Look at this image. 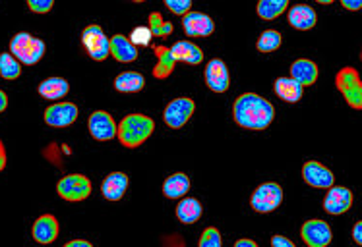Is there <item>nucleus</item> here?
<instances>
[{
	"label": "nucleus",
	"instance_id": "1",
	"mask_svg": "<svg viewBox=\"0 0 362 247\" xmlns=\"http://www.w3.org/2000/svg\"><path fill=\"white\" fill-rule=\"evenodd\" d=\"M235 122L246 130H266L274 122L275 109L272 102L256 93H244L233 107Z\"/></svg>",
	"mask_w": 362,
	"mask_h": 247
},
{
	"label": "nucleus",
	"instance_id": "4",
	"mask_svg": "<svg viewBox=\"0 0 362 247\" xmlns=\"http://www.w3.org/2000/svg\"><path fill=\"white\" fill-rule=\"evenodd\" d=\"M335 85L339 89L349 107L355 110L362 109V83L355 68H343L335 76Z\"/></svg>",
	"mask_w": 362,
	"mask_h": 247
},
{
	"label": "nucleus",
	"instance_id": "34",
	"mask_svg": "<svg viewBox=\"0 0 362 247\" xmlns=\"http://www.w3.org/2000/svg\"><path fill=\"white\" fill-rule=\"evenodd\" d=\"M165 6L169 8L173 14L186 16L192 8V2L190 0H165Z\"/></svg>",
	"mask_w": 362,
	"mask_h": 247
},
{
	"label": "nucleus",
	"instance_id": "36",
	"mask_svg": "<svg viewBox=\"0 0 362 247\" xmlns=\"http://www.w3.org/2000/svg\"><path fill=\"white\" fill-rule=\"evenodd\" d=\"M272 247H296L293 241L285 238V236H274L272 238Z\"/></svg>",
	"mask_w": 362,
	"mask_h": 247
},
{
	"label": "nucleus",
	"instance_id": "5",
	"mask_svg": "<svg viewBox=\"0 0 362 247\" xmlns=\"http://www.w3.org/2000/svg\"><path fill=\"white\" fill-rule=\"evenodd\" d=\"M283 201V189L279 183L267 182L262 183L252 193L250 205L256 212H272L275 211Z\"/></svg>",
	"mask_w": 362,
	"mask_h": 247
},
{
	"label": "nucleus",
	"instance_id": "41",
	"mask_svg": "<svg viewBox=\"0 0 362 247\" xmlns=\"http://www.w3.org/2000/svg\"><path fill=\"white\" fill-rule=\"evenodd\" d=\"M8 109V97L4 91H0V112H4Z\"/></svg>",
	"mask_w": 362,
	"mask_h": 247
},
{
	"label": "nucleus",
	"instance_id": "40",
	"mask_svg": "<svg viewBox=\"0 0 362 247\" xmlns=\"http://www.w3.org/2000/svg\"><path fill=\"white\" fill-rule=\"evenodd\" d=\"M64 247H93V246L86 240H72V241H68Z\"/></svg>",
	"mask_w": 362,
	"mask_h": 247
},
{
	"label": "nucleus",
	"instance_id": "2",
	"mask_svg": "<svg viewBox=\"0 0 362 247\" xmlns=\"http://www.w3.org/2000/svg\"><path fill=\"white\" fill-rule=\"evenodd\" d=\"M153 128H156V122L146 114H128L119 124L117 138L122 145L134 149V147H140L141 143H146L151 138Z\"/></svg>",
	"mask_w": 362,
	"mask_h": 247
},
{
	"label": "nucleus",
	"instance_id": "17",
	"mask_svg": "<svg viewBox=\"0 0 362 247\" xmlns=\"http://www.w3.org/2000/svg\"><path fill=\"white\" fill-rule=\"evenodd\" d=\"M291 80H295L300 88L314 85L318 80V66L308 59L295 60L291 66Z\"/></svg>",
	"mask_w": 362,
	"mask_h": 247
},
{
	"label": "nucleus",
	"instance_id": "24",
	"mask_svg": "<svg viewBox=\"0 0 362 247\" xmlns=\"http://www.w3.org/2000/svg\"><path fill=\"white\" fill-rule=\"evenodd\" d=\"M188 189H190V180L182 172L169 176L163 182V193H165V197H169V199H180V197H185L188 193Z\"/></svg>",
	"mask_w": 362,
	"mask_h": 247
},
{
	"label": "nucleus",
	"instance_id": "22",
	"mask_svg": "<svg viewBox=\"0 0 362 247\" xmlns=\"http://www.w3.org/2000/svg\"><path fill=\"white\" fill-rule=\"evenodd\" d=\"M70 91V83L62 78H49L39 83V95L49 101H59L62 97H66Z\"/></svg>",
	"mask_w": 362,
	"mask_h": 247
},
{
	"label": "nucleus",
	"instance_id": "37",
	"mask_svg": "<svg viewBox=\"0 0 362 247\" xmlns=\"http://www.w3.org/2000/svg\"><path fill=\"white\" fill-rule=\"evenodd\" d=\"M341 6L347 8V10H361L362 2L361 0H355V2H351V0H343V2H341Z\"/></svg>",
	"mask_w": 362,
	"mask_h": 247
},
{
	"label": "nucleus",
	"instance_id": "38",
	"mask_svg": "<svg viewBox=\"0 0 362 247\" xmlns=\"http://www.w3.org/2000/svg\"><path fill=\"white\" fill-rule=\"evenodd\" d=\"M353 240L361 246L362 243V222H356L355 228H353Z\"/></svg>",
	"mask_w": 362,
	"mask_h": 247
},
{
	"label": "nucleus",
	"instance_id": "20",
	"mask_svg": "<svg viewBox=\"0 0 362 247\" xmlns=\"http://www.w3.org/2000/svg\"><path fill=\"white\" fill-rule=\"evenodd\" d=\"M170 54L175 56L177 62H186L190 66L202 64V60H204V52H202L200 47L190 43V41H177L170 47Z\"/></svg>",
	"mask_w": 362,
	"mask_h": 247
},
{
	"label": "nucleus",
	"instance_id": "16",
	"mask_svg": "<svg viewBox=\"0 0 362 247\" xmlns=\"http://www.w3.org/2000/svg\"><path fill=\"white\" fill-rule=\"evenodd\" d=\"M31 234H33V240L37 243H43V246L52 243L59 236V220L52 215H43V217H39L35 220Z\"/></svg>",
	"mask_w": 362,
	"mask_h": 247
},
{
	"label": "nucleus",
	"instance_id": "10",
	"mask_svg": "<svg viewBox=\"0 0 362 247\" xmlns=\"http://www.w3.org/2000/svg\"><path fill=\"white\" fill-rule=\"evenodd\" d=\"M304 243L308 247H327L332 243V228L325 224L324 220H308L304 222L303 230H300Z\"/></svg>",
	"mask_w": 362,
	"mask_h": 247
},
{
	"label": "nucleus",
	"instance_id": "35",
	"mask_svg": "<svg viewBox=\"0 0 362 247\" xmlns=\"http://www.w3.org/2000/svg\"><path fill=\"white\" fill-rule=\"evenodd\" d=\"M52 6H54L52 0H28V8L31 12H37V14H47Z\"/></svg>",
	"mask_w": 362,
	"mask_h": 247
},
{
	"label": "nucleus",
	"instance_id": "11",
	"mask_svg": "<svg viewBox=\"0 0 362 247\" xmlns=\"http://www.w3.org/2000/svg\"><path fill=\"white\" fill-rule=\"evenodd\" d=\"M78 107L74 102H59L45 110V122L52 128H68L78 120Z\"/></svg>",
	"mask_w": 362,
	"mask_h": 247
},
{
	"label": "nucleus",
	"instance_id": "19",
	"mask_svg": "<svg viewBox=\"0 0 362 247\" xmlns=\"http://www.w3.org/2000/svg\"><path fill=\"white\" fill-rule=\"evenodd\" d=\"M109 54H112V59L117 62H134L138 59V49L130 43V39L124 35H115L109 41Z\"/></svg>",
	"mask_w": 362,
	"mask_h": 247
},
{
	"label": "nucleus",
	"instance_id": "42",
	"mask_svg": "<svg viewBox=\"0 0 362 247\" xmlns=\"http://www.w3.org/2000/svg\"><path fill=\"white\" fill-rule=\"evenodd\" d=\"M235 247H258V243L252 240H238L237 243H235Z\"/></svg>",
	"mask_w": 362,
	"mask_h": 247
},
{
	"label": "nucleus",
	"instance_id": "3",
	"mask_svg": "<svg viewBox=\"0 0 362 247\" xmlns=\"http://www.w3.org/2000/svg\"><path fill=\"white\" fill-rule=\"evenodd\" d=\"M10 54L20 64L33 66L43 59L45 43L37 37L30 35V33H18L10 41Z\"/></svg>",
	"mask_w": 362,
	"mask_h": 247
},
{
	"label": "nucleus",
	"instance_id": "28",
	"mask_svg": "<svg viewBox=\"0 0 362 247\" xmlns=\"http://www.w3.org/2000/svg\"><path fill=\"white\" fill-rule=\"evenodd\" d=\"M288 8L287 0H259L258 16L262 20H275Z\"/></svg>",
	"mask_w": 362,
	"mask_h": 247
},
{
	"label": "nucleus",
	"instance_id": "23",
	"mask_svg": "<svg viewBox=\"0 0 362 247\" xmlns=\"http://www.w3.org/2000/svg\"><path fill=\"white\" fill-rule=\"evenodd\" d=\"M157 56V64L153 68V76L157 80H167L170 73L175 72V66H177V60L170 54V49L167 47H153Z\"/></svg>",
	"mask_w": 362,
	"mask_h": 247
},
{
	"label": "nucleus",
	"instance_id": "12",
	"mask_svg": "<svg viewBox=\"0 0 362 247\" xmlns=\"http://www.w3.org/2000/svg\"><path fill=\"white\" fill-rule=\"evenodd\" d=\"M303 178L304 182L312 186V188L318 189H329L333 188V182H335V176L329 168H325L324 164H320L316 160H308L304 162L303 167Z\"/></svg>",
	"mask_w": 362,
	"mask_h": 247
},
{
	"label": "nucleus",
	"instance_id": "31",
	"mask_svg": "<svg viewBox=\"0 0 362 247\" xmlns=\"http://www.w3.org/2000/svg\"><path fill=\"white\" fill-rule=\"evenodd\" d=\"M149 31L156 37H167L175 31V28H173V23L163 22L159 12H153V14H149Z\"/></svg>",
	"mask_w": 362,
	"mask_h": 247
},
{
	"label": "nucleus",
	"instance_id": "32",
	"mask_svg": "<svg viewBox=\"0 0 362 247\" xmlns=\"http://www.w3.org/2000/svg\"><path fill=\"white\" fill-rule=\"evenodd\" d=\"M200 247H223L221 234H219V230L214 228V226L206 228L200 238Z\"/></svg>",
	"mask_w": 362,
	"mask_h": 247
},
{
	"label": "nucleus",
	"instance_id": "7",
	"mask_svg": "<svg viewBox=\"0 0 362 247\" xmlns=\"http://www.w3.org/2000/svg\"><path fill=\"white\" fill-rule=\"evenodd\" d=\"M194 110H196V102L188 97H180V99H175L167 104V109L163 112V120L169 128L178 130L192 118Z\"/></svg>",
	"mask_w": 362,
	"mask_h": 247
},
{
	"label": "nucleus",
	"instance_id": "18",
	"mask_svg": "<svg viewBox=\"0 0 362 247\" xmlns=\"http://www.w3.org/2000/svg\"><path fill=\"white\" fill-rule=\"evenodd\" d=\"M288 23L295 28V30L306 31L312 30L316 22H318V16L316 12L312 10L310 6H306V4H296V6L288 8Z\"/></svg>",
	"mask_w": 362,
	"mask_h": 247
},
{
	"label": "nucleus",
	"instance_id": "15",
	"mask_svg": "<svg viewBox=\"0 0 362 247\" xmlns=\"http://www.w3.org/2000/svg\"><path fill=\"white\" fill-rule=\"evenodd\" d=\"M353 205V193L347 188H329L324 199V209L329 215H343Z\"/></svg>",
	"mask_w": 362,
	"mask_h": 247
},
{
	"label": "nucleus",
	"instance_id": "13",
	"mask_svg": "<svg viewBox=\"0 0 362 247\" xmlns=\"http://www.w3.org/2000/svg\"><path fill=\"white\" fill-rule=\"evenodd\" d=\"M229 70L225 62L219 59H214L206 66V83L207 88L215 93H225L229 89Z\"/></svg>",
	"mask_w": 362,
	"mask_h": 247
},
{
	"label": "nucleus",
	"instance_id": "26",
	"mask_svg": "<svg viewBox=\"0 0 362 247\" xmlns=\"http://www.w3.org/2000/svg\"><path fill=\"white\" fill-rule=\"evenodd\" d=\"M177 217L182 224H194L202 217V203L194 197H186L177 205Z\"/></svg>",
	"mask_w": 362,
	"mask_h": 247
},
{
	"label": "nucleus",
	"instance_id": "6",
	"mask_svg": "<svg viewBox=\"0 0 362 247\" xmlns=\"http://www.w3.org/2000/svg\"><path fill=\"white\" fill-rule=\"evenodd\" d=\"M57 193H59L62 199L66 201H83L88 199L89 193H91V182L89 178H86L83 174H70L64 176L59 183H57Z\"/></svg>",
	"mask_w": 362,
	"mask_h": 247
},
{
	"label": "nucleus",
	"instance_id": "30",
	"mask_svg": "<svg viewBox=\"0 0 362 247\" xmlns=\"http://www.w3.org/2000/svg\"><path fill=\"white\" fill-rule=\"evenodd\" d=\"M281 33L279 31H275V30H267L264 31L262 35H259L258 39V51L259 52H274L277 51L279 47H281Z\"/></svg>",
	"mask_w": 362,
	"mask_h": 247
},
{
	"label": "nucleus",
	"instance_id": "14",
	"mask_svg": "<svg viewBox=\"0 0 362 247\" xmlns=\"http://www.w3.org/2000/svg\"><path fill=\"white\" fill-rule=\"evenodd\" d=\"M182 28L188 37H209L214 33L215 23L207 14L188 12L186 16H182Z\"/></svg>",
	"mask_w": 362,
	"mask_h": 247
},
{
	"label": "nucleus",
	"instance_id": "8",
	"mask_svg": "<svg viewBox=\"0 0 362 247\" xmlns=\"http://www.w3.org/2000/svg\"><path fill=\"white\" fill-rule=\"evenodd\" d=\"M81 43L93 60L101 62L109 56V39L99 25H88L81 33Z\"/></svg>",
	"mask_w": 362,
	"mask_h": 247
},
{
	"label": "nucleus",
	"instance_id": "9",
	"mask_svg": "<svg viewBox=\"0 0 362 247\" xmlns=\"http://www.w3.org/2000/svg\"><path fill=\"white\" fill-rule=\"evenodd\" d=\"M88 128L91 138L97 141H111L112 138H117V130H119V124L112 120L109 112L103 110H97L93 112L88 120Z\"/></svg>",
	"mask_w": 362,
	"mask_h": 247
},
{
	"label": "nucleus",
	"instance_id": "25",
	"mask_svg": "<svg viewBox=\"0 0 362 247\" xmlns=\"http://www.w3.org/2000/svg\"><path fill=\"white\" fill-rule=\"evenodd\" d=\"M275 95L283 99L285 102H298L303 99V89L295 80L291 78H279V80L274 83Z\"/></svg>",
	"mask_w": 362,
	"mask_h": 247
},
{
	"label": "nucleus",
	"instance_id": "27",
	"mask_svg": "<svg viewBox=\"0 0 362 247\" xmlns=\"http://www.w3.org/2000/svg\"><path fill=\"white\" fill-rule=\"evenodd\" d=\"M146 85V80L140 72H122L115 80V88L120 93H138Z\"/></svg>",
	"mask_w": 362,
	"mask_h": 247
},
{
	"label": "nucleus",
	"instance_id": "21",
	"mask_svg": "<svg viewBox=\"0 0 362 247\" xmlns=\"http://www.w3.org/2000/svg\"><path fill=\"white\" fill-rule=\"evenodd\" d=\"M126 189H128V176L124 172H112L101 183L103 197L109 199V201H119V199H122Z\"/></svg>",
	"mask_w": 362,
	"mask_h": 247
},
{
	"label": "nucleus",
	"instance_id": "39",
	"mask_svg": "<svg viewBox=\"0 0 362 247\" xmlns=\"http://www.w3.org/2000/svg\"><path fill=\"white\" fill-rule=\"evenodd\" d=\"M6 168V149H4V143L0 141V172Z\"/></svg>",
	"mask_w": 362,
	"mask_h": 247
},
{
	"label": "nucleus",
	"instance_id": "33",
	"mask_svg": "<svg viewBox=\"0 0 362 247\" xmlns=\"http://www.w3.org/2000/svg\"><path fill=\"white\" fill-rule=\"evenodd\" d=\"M151 31H149V28H134L132 35H130V43L138 49V47H148L149 43H151Z\"/></svg>",
	"mask_w": 362,
	"mask_h": 247
},
{
	"label": "nucleus",
	"instance_id": "29",
	"mask_svg": "<svg viewBox=\"0 0 362 247\" xmlns=\"http://www.w3.org/2000/svg\"><path fill=\"white\" fill-rule=\"evenodd\" d=\"M20 73H22V64L10 52H2L0 54V76L4 80H18Z\"/></svg>",
	"mask_w": 362,
	"mask_h": 247
}]
</instances>
